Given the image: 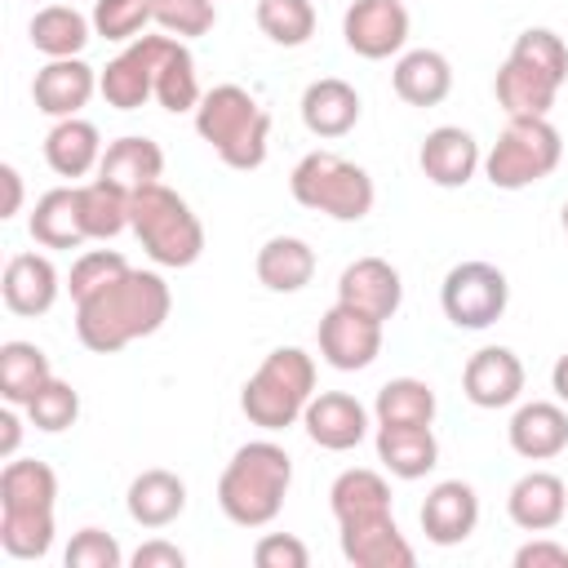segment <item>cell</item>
<instances>
[{
    "instance_id": "50",
    "label": "cell",
    "mask_w": 568,
    "mask_h": 568,
    "mask_svg": "<svg viewBox=\"0 0 568 568\" xmlns=\"http://www.w3.org/2000/svg\"><path fill=\"white\" fill-rule=\"evenodd\" d=\"M18 439H22V422L13 413V404L0 413V457H13L18 453Z\"/></svg>"
},
{
    "instance_id": "18",
    "label": "cell",
    "mask_w": 568,
    "mask_h": 568,
    "mask_svg": "<svg viewBox=\"0 0 568 568\" xmlns=\"http://www.w3.org/2000/svg\"><path fill=\"white\" fill-rule=\"evenodd\" d=\"M337 541H342L346 564H355V568H413L417 564L395 515L364 519V524H337Z\"/></svg>"
},
{
    "instance_id": "12",
    "label": "cell",
    "mask_w": 568,
    "mask_h": 568,
    "mask_svg": "<svg viewBox=\"0 0 568 568\" xmlns=\"http://www.w3.org/2000/svg\"><path fill=\"white\" fill-rule=\"evenodd\" d=\"M337 302L373 315V320H395V311L404 306V280L386 257H355L342 275H337Z\"/></svg>"
},
{
    "instance_id": "26",
    "label": "cell",
    "mask_w": 568,
    "mask_h": 568,
    "mask_svg": "<svg viewBox=\"0 0 568 568\" xmlns=\"http://www.w3.org/2000/svg\"><path fill=\"white\" fill-rule=\"evenodd\" d=\"M31 49L44 58H80L93 40V18H84L75 4H40L31 18Z\"/></svg>"
},
{
    "instance_id": "51",
    "label": "cell",
    "mask_w": 568,
    "mask_h": 568,
    "mask_svg": "<svg viewBox=\"0 0 568 568\" xmlns=\"http://www.w3.org/2000/svg\"><path fill=\"white\" fill-rule=\"evenodd\" d=\"M550 390L559 395V404H568V351L555 359V368H550Z\"/></svg>"
},
{
    "instance_id": "37",
    "label": "cell",
    "mask_w": 568,
    "mask_h": 568,
    "mask_svg": "<svg viewBox=\"0 0 568 568\" xmlns=\"http://www.w3.org/2000/svg\"><path fill=\"white\" fill-rule=\"evenodd\" d=\"M129 204H133V191L106 182V178H93L80 186V222H84V235L89 240H115L120 231H129Z\"/></svg>"
},
{
    "instance_id": "49",
    "label": "cell",
    "mask_w": 568,
    "mask_h": 568,
    "mask_svg": "<svg viewBox=\"0 0 568 568\" xmlns=\"http://www.w3.org/2000/svg\"><path fill=\"white\" fill-rule=\"evenodd\" d=\"M0 182H4V204H0V217H13L22 209V173L13 164H0Z\"/></svg>"
},
{
    "instance_id": "46",
    "label": "cell",
    "mask_w": 568,
    "mask_h": 568,
    "mask_svg": "<svg viewBox=\"0 0 568 568\" xmlns=\"http://www.w3.org/2000/svg\"><path fill=\"white\" fill-rule=\"evenodd\" d=\"M253 564H257V568H306V564H311V550H306V541L293 537V532H266V537H257V546H253Z\"/></svg>"
},
{
    "instance_id": "16",
    "label": "cell",
    "mask_w": 568,
    "mask_h": 568,
    "mask_svg": "<svg viewBox=\"0 0 568 568\" xmlns=\"http://www.w3.org/2000/svg\"><path fill=\"white\" fill-rule=\"evenodd\" d=\"M506 515L524 532H550L568 515V484L555 470H528L506 493Z\"/></svg>"
},
{
    "instance_id": "43",
    "label": "cell",
    "mask_w": 568,
    "mask_h": 568,
    "mask_svg": "<svg viewBox=\"0 0 568 568\" xmlns=\"http://www.w3.org/2000/svg\"><path fill=\"white\" fill-rule=\"evenodd\" d=\"M124 271H129L124 253H115V248H84V253L71 262L67 293H71V302H84L89 293H98L102 284H111V280L124 275Z\"/></svg>"
},
{
    "instance_id": "30",
    "label": "cell",
    "mask_w": 568,
    "mask_h": 568,
    "mask_svg": "<svg viewBox=\"0 0 568 568\" xmlns=\"http://www.w3.org/2000/svg\"><path fill=\"white\" fill-rule=\"evenodd\" d=\"M129 519L142 524V528H169L182 510H186V484L173 475V470H142L133 484H129Z\"/></svg>"
},
{
    "instance_id": "10",
    "label": "cell",
    "mask_w": 568,
    "mask_h": 568,
    "mask_svg": "<svg viewBox=\"0 0 568 568\" xmlns=\"http://www.w3.org/2000/svg\"><path fill=\"white\" fill-rule=\"evenodd\" d=\"M342 40L351 53L382 62L390 53H404L408 44V9L404 0H351L342 18Z\"/></svg>"
},
{
    "instance_id": "7",
    "label": "cell",
    "mask_w": 568,
    "mask_h": 568,
    "mask_svg": "<svg viewBox=\"0 0 568 568\" xmlns=\"http://www.w3.org/2000/svg\"><path fill=\"white\" fill-rule=\"evenodd\" d=\"M559 160H564L559 129L546 115H519V120H506V129L488 146L484 178L497 191H524V186L550 178L559 169Z\"/></svg>"
},
{
    "instance_id": "36",
    "label": "cell",
    "mask_w": 568,
    "mask_h": 568,
    "mask_svg": "<svg viewBox=\"0 0 568 568\" xmlns=\"http://www.w3.org/2000/svg\"><path fill=\"white\" fill-rule=\"evenodd\" d=\"M53 377L49 368V355L36 346V342H4L0 346V395L4 404H31V395Z\"/></svg>"
},
{
    "instance_id": "29",
    "label": "cell",
    "mask_w": 568,
    "mask_h": 568,
    "mask_svg": "<svg viewBox=\"0 0 568 568\" xmlns=\"http://www.w3.org/2000/svg\"><path fill=\"white\" fill-rule=\"evenodd\" d=\"M493 93H497V106L506 111V120H519V115H550L559 84L546 71H532L519 58H506L497 67Z\"/></svg>"
},
{
    "instance_id": "52",
    "label": "cell",
    "mask_w": 568,
    "mask_h": 568,
    "mask_svg": "<svg viewBox=\"0 0 568 568\" xmlns=\"http://www.w3.org/2000/svg\"><path fill=\"white\" fill-rule=\"evenodd\" d=\"M559 217H564V231H568V204H564V213H559Z\"/></svg>"
},
{
    "instance_id": "2",
    "label": "cell",
    "mask_w": 568,
    "mask_h": 568,
    "mask_svg": "<svg viewBox=\"0 0 568 568\" xmlns=\"http://www.w3.org/2000/svg\"><path fill=\"white\" fill-rule=\"evenodd\" d=\"M288 484H293V457L275 439H248L231 453L217 479V506L240 528H266L284 510Z\"/></svg>"
},
{
    "instance_id": "38",
    "label": "cell",
    "mask_w": 568,
    "mask_h": 568,
    "mask_svg": "<svg viewBox=\"0 0 568 568\" xmlns=\"http://www.w3.org/2000/svg\"><path fill=\"white\" fill-rule=\"evenodd\" d=\"M0 546L13 559H44L53 546V510H0Z\"/></svg>"
},
{
    "instance_id": "28",
    "label": "cell",
    "mask_w": 568,
    "mask_h": 568,
    "mask_svg": "<svg viewBox=\"0 0 568 568\" xmlns=\"http://www.w3.org/2000/svg\"><path fill=\"white\" fill-rule=\"evenodd\" d=\"M377 462L395 479H422L439 466V439L430 426H377Z\"/></svg>"
},
{
    "instance_id": "32",
    "label": "cell",
    "mask_w": 568,
    "mask_h": 568,
    "mask_svg": "<svg viewBox=\"0 0 568 568\" xmlns=\"http://www.w3.org/2000/svg\"><path fill=\"white\" fill-rule=\"evenodd\" d=\"M257 280L271 293H302L315 280V248L297 235H271L257 248Z\"/></svg>"
},
{
    "instance_id": "24",
    "label": "cell",
    "mask_w": 568,
    "mask_h": 568,
    "mask_svg": "<svg viewBox=\"0 0 568 568\" xmlns=\"http://www.w3.org/2000/svg\"><path fill=\"white\" fill-rule=\"evenodd\" d=\"M390 84L408 106H439L453 93V62L439 49H408L395 58Z\"/></svg>"
},
{
    "instance_id": "11",
    "label": "cell",
    "mask_w": 568,
    "mask_h": 568,
    "mask_svg": "<svg viewBox=\"0 0 568 568\" xmlns=\"http://www.w3.org/2000/svg\"><path fill=\"white\" fill-rule=\"evenodd\" d=\"M462 395L475 408H510L524 395V359L510 346H479L462 368Z\"/></svg>"
},
{
    "instance_id": "39",
    "label": "cell",
    "mask_w": 568,
    "mask_h": 568,
    "mask_svg": "<svg viewBox=\"0 0 568 568\" xmlns=\"http://www.w3.org/2000/svg\"><path fill=\"white\" fill-rule=\"evenodd\" d=\"M257 27L271 44L297 49L315 36V4L311 0H257Z\"/></svg>"
},
{
    "instance_id": "23",
    "label": "cell",
    "mask_w": 568,
    "mask_h": 568,
    "mask_svg": "<svg viewBox=\"0 0 568 568\" xmlns=\"http://www.w3.org/2000/svg\"><path fill=\"white\" fill-rule=\"evenodd\" d=\"M98 93H102L106 106H115V111H138L146 98H155V67H151V44H146V36L129 40V49L115 53V58L98 71Z\"/></svg>"
},
{
    "instance_id": "33",
    "label": "cell",
    "mask_w": 568,
    "mask_h": 568,
    "mask_svg": "<svg viewBox=\"0 0 568 568\" xmlns=\"http://www.w3.org/2000/svg\"><path fill=\"white\" fill-rule=\"evenodd\" d=\"M160 173H164V151H160V142L138 138V133L106 142L102 164H98V178H106V182H115V186H124V191H142V186L160 182Z\"/></svg>"
},
{
    "instance_id": "34",
    "label": "cell",
    "mask_w": 568,
    "mask_h": 568,
    "mask_svg": "<svg viewBox=\"0 0 568 568\" xmlns=\"http://www.w3.org/2000/svg\"><path fill=\"white\" fill-rule=\"evenodd\" d=\"M58 506V475L49 462L9 457L0 470V510H53Z\"/></svg>"
},
{
    "instance_id": "8",
    "label": "cell",
    "mask_w": 568,
    "mask_h": 568,
    "mask_svg": "<svg viewBox=\"0 0 568 568\" xmlns=\"http://www.w3.org/2000/svg\"><path fill=\"white\" fill-rule=\"evenodd\" d=\"M439 306L453 328H493L510 306V280L493 262H457L439 284Z\"/></svg>"
},
{
    "instance_id": "45",
    "label": "cell",
    "mask_w": 568,
    "mask_h": 568,
    "mask_svg": "<svg viewBox=\"0 0 568 568\" xmlns=\"http://www.w3.org/2000/svg\"><path fill=\"white\" fill-rule=\"evenodd\" d=\"M67 568H120L124 564V550H120V541L111 537V532H102V528H80L75 537H71V546H67Z\"/></svg>"
},
{
    "instance_id": "35",
    "label": "cell",
    "mask_w": 568,
    "mask_h": 568,
    "mask_svg": "<svg viewBox=\"0 0 568 568\" xmlns=\"http://www.w3.org/2000/svg\"><path fill=\"white\" fill-rule=\"evenodd\" d=\"M435 408V390L422 377H390L373 399L377 426H430Z\"/></svg>"
},
{
    "instance_id": "53",
    "label": "cell",
    "mask_w": 568,
    "mask_h": 568,
    "mask_svg": "<svg viewBox=\"0 0 568 568\" xmlns=\"http://www.w3.org/2000/svg\"><path fill=\"white\" fill-rule=\"evenodd\" d=\"M67 4H75V0H67Z\"/></svg>"
},
{
    "instance_id": "19",
    "label": "cell",
    "mask_w": 568,
    "mask_h": 568,
    "mask_svg": "<svg viewBox=\"0 0 568 568\" xmlns=\"http://www.w3.org/2000/svg\"><path fill=\"white\" fill-rule=\"evenodd\" d=\"M151 44V67H155V102L173 115L195 111L200 106V75H195V58L186 49V40L178 36H146Z\"/></svg>"
},
{
    "instance_id": "25",
    "label": "cell",
    "mask_w": 568,
    "mask_h": 568,
    "mask_svg": "<svg viewBox=\"0 0 568 568\" xmlns=\"http://www.w3.org/2000/svg\"><path fill=\"white\" fill-rule=\"evenodd\" d=\"M102 133L98 124L80 120V115H67V120H53L49 138H44V160L58 178H84L102 164Z\"/></svg>"
},
{
    "instance_id": "27",
    "label": "cell",
    "mask_w": 568,
    "mask_h": 568,
    "mask_svg": "<svg viewBox=\"0 0 568 568\" xmlns=\"http://www.w3.org/2000/svg\"><path fill=\"white\" fill-rule=\"evenodd\" d=\"M31 240L40 248H80L89 235H84V222H80V186H53L36 200L31 209V222H27Z\"/></svg>"
},
{
    "instance_id": "48",
    "label": "cell",
    "mask_w": 568,
    "mask_h": 568,
    "mask_svg": "<svg viewBox=\"0 0 568 568\" xmlns=\"http://www.w3.org/2000/svg\"><path fill=\"white\" fill-rule=\"evenodd\" d=\"M133 568H182L186 564V555L173 546V541H164V537H151V541H142L138 550H133V559H129Z\"/></svg>"
},
{
    "instance_id": "42",
    "label": "cell",
    "mask_w": 568,
    "mask_h": 568,
    "mask_svg": "<svg viewBox=\"0 0 568 568\" xmlns=\"http://www.w3.org/2000/svg\"><path fill=\"white\" fill-rule=\"evenodd\" d=\"M510 58H519V62L532 67V71H546L555 84L568 80V44H564L550 27H528V31H519L515 44H510Z\"/></svg>"
},
{
    "instance_id": "44",
    "label": "cell",
    "mask_w": 568,
    "mask_h": 568,
    "mask_svg": "<svg viewBox=\"0 0 568 568\" xmlns=\"http://www.w3.org/2000/svg\"><path fill=\"white\" fill-rule=\"evenodd\" d=\"M151 9H155V27L164 36H178V40L209 36L217 22L213 0H151Z\"/></svg>"
},
{
    "instance_id": "17",
    "label": "cell",
    "mask_w": 568,
    "mask_h": 568,
    "mask_svg": "<svg viewBox=\"0 0 568 568\" xmlns=\"http://www.w3.org/2000/svg\"><path fill=\"white\" fill-rule=\"evenodd\" d=\"M479 524V497L466 479H439L422 501V532L435 546H462Z\"/></svg>"
},
{
    "instance_id": "40",
    "label": "cell",
    "mask_w": 568,
    "mask_h": 568,
    "mask_svg": "<svg viewBox=\"0 0 568 568\" xmlns=\"http://www.w3.org/2000/svg\"><path fill=\"white\" fill-rule=\"evenodd\" d=\"M93 36L129 44L138 36H146V22H155L151 0H93Z\"/></svg>"
},
{
    "instance_id": "47",
    "label": "cell",
    "mask_w": 568,
    "mask_h": 568,
    "mask_svg": "<svg viewBox=\"0 0 568 568\" xmlns=\"http://www.w3.org/2000/svg\"><path fill=\"white\" fill-rule=\"evenodd\" d=\"M515 568H568V546L550 537H532L515 550Z\"/></svg>"
},
{
    "instance_id": "15",
    "label": "cell",
    "mask_w": 568,
    "mask_h": 568,
    "mask_svg": "<svg viewBox=\"0 0 568 568\" xmlns=\"http://www.w3.org/2000/svg\"><path fill=\"white\" fill-rule=\"evenodd\" d=\"M302 426H306L311 444H320L328 453H346V448L364 444L368 408L346 390H320V395H311V404L302 413Z\"/></svg>"
},
{
    "instance_id": "13",
    "label": "cell",
    "mask_w": 568,
    "mask_h": 568,
    "mask_svg": "<svg viewBox=\"0 0 568 568\" xmlns=\"http://www.w3.org/2000/svg\"><path fill=\"white\" fill-rule=\"evenodd\" d=\"M93 93H98V71L84 58H49L31 80L36 111H44L49 120L80 115Z\"/></svg>"
},
{
    "instance_id": "20",
    "label": "cell",
    "mask_w": 568,
    "mask_h": 568,
    "mask_svg": "<svg viewBox=\"0 0 568 568\" xmlns=\"http://www.w3.org/2000/svg\"><path fill=\"white\" fill-rule=\"evenodd\" d=\"M0 293H4V306H9L13 315L36 320V315L53 311V302H58V293H62V280H58V271H53V262H49L44 253H13V257L4 262Z\"/></svg>"
},
{
    "instance_id": "5",
    "label": "cell",
    "mask_w": 568,
    "mask_h": 568,
    "mask_svg": "<svg viewBox=\"0 0 568 568\" xmlns=\"http://www.w3.org/2000/svg\"><path fill=\"white\" fill-rule=\"evenodd\" d=\"M129 231L138 235V244L146 248V257L155 266L182 271V266H195L200 253H204V226H200V217L164 182H151V186L133 191Z\"/></svg>"
},
{
    "instance_id": "31",
    "label": "cell",
    "mask_w": 568,
    "mask_h": 568,
    "mask_svg": "<svg viewBox=\"0 0 568 568\" xmlns=\"http://www.w3.org/2000/svg\"><path fill=\"white\" fill-rule=\"evenodd\" d=\"M328 506L337 524H364V519H382L390 515V484L368 470V466H351L333 479L328 488Z\"/></svg>"
},
{
    "instance_id": "6",
    "label": "cell",
    "mask_w": 568,
    "mask_h": 568,
    "mask_svg": "<svg viewBox=\"0 0 568 568\" xmlns=\"http://www.w3.org/2000/svg\"><path fill=\"white\" fill-rule=\"evenodd\" d=\"M288 191L302 209L324 213L333 222H359V217L373 213V200H377L368 169H359L355 160H346L337 151L302 155L293 178H288Z\"/></svg>"
},
{
    "instance_id": "3",
    "label": "cell",
    "mask_w": 568,
    "mask_h": 568,
    "mask_svg": "<svg viewBox=\"0 0 568 568\" xmlns=\"http://www.w3.org/2000/svg\"><path fill=\"white\" fill-rule=\"evenodd\" d=\"M195 133L217 151L226 169H262L271 142V111L244 84H217L195 106Z\"/></svg>"
},
{
    "instance_id": "14",
    "label": "cell",
    "mask_w": 568,
    "mask_h": 568,
    "mask_svg": "<svg viewBox=\"0 0 568 568\" xmlns=\"http://www.w3.org/2000/svg\"><path fill=\"white\" fill-rule=\"evenodd\" d=\"M417 164H422L426 182H435L444 191H457V186H466L484 169V155H479V142L462 124H439V129H430L422 138Z\"/></svg>"
},
{
    "instance_id": "41",
    "label": "cell",
    "mask_w": 568,
    "mask_h": 568,
    "mask_svg": "<svg viewBox=\"0 0 568 568\" xmlns=\"http://www.w3.org/2000/svg\"><path fill=\"white\" fill-rule=\"evenodd\" d=\"M27 417H31V426H36V430L58 435V430L75 426V417H80V390H75L71 382H62V377H49V382L31 395Z\"/></svg>"
},
{
    "instance_id": "1",
    "label": "cell",
    "mask_w": 568,
    "mask_h": 568,
    "mask_svg": "<svg viewBox=\"0 0 568 568\" xmlns=\"http://www.w3.org/2000/svg\"><path fill=\"white\" fill-rule=\"evenodd\" d=\"M169 311H173V293H169L164 275L129 266L124 275H115L84 302H75V337L93 355H115V351L160 333Z\"/></svg>"
},
{
    "instance_id": "22",
    "label": "cell",
    "mask_w": 568,
    "mask_h": 568,
    "mask_svg": "<svg viewBox=\"0 0 568 568\" xmlns=\"http://www.w3.org/2000/svg\"><path fill=\"white\" fill-rule=\"evenodd\" d=\"M297 111H302V124H306L315 138H346V133L359 124L364 102H359L355 84H346V80H337V75H320V80H311V84L302 89Z\"/></svg>"
},
{
    "instance_id": "21",
    "label": "cell",
    "mask_w": 568,
    "mask_h": 568,
    "mask_svg": "<svg viewBox=\"0 0 568 568\" xmlns=\"http://www.w3.org/2000/svg\"><path fill=\"white\" fill-rule=\"evenodd\" d=\"M506 439L524 462H550L568 448V408L550 399L519 404L506 426Z\"/></svg>"
},
{
    "instance_id": "9",
    "label": "cell",
    "mask_w": 568,
    "mask_h": 568,
    "mask_svg": "<svg viewBox=\"0 0 568 568\" xmlns=\"http://www.w3.org/2000/svg\"><path fill=\"white\" fill-rule=\"evenodd\" d=\"M315 342H320L324 364H333L337 373H359L382 355V320H373L346 302H333L320 315Z\"/></svg>"
},
{
    "instance_id": "4",
    "label": "cell",
    "mask_w": 568,
    "mask_h": 568,
    "mask_svg": "<svg viewBox=\"0 0 568 568\" xmlns=\"http://www.w3.org/2000/svg\"><path fill=\"white\" fill-rule=\"evenodd\" d=\"M315 395V359L302 346H275L240 390V408L262 430H288L302 422Z\"/></svg>"
}]
</instances>
